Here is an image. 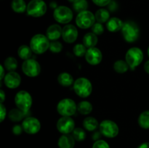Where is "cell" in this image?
Wrapping results in <instances>:
<instances>
[{
    "instance_id": "obj_33",
    "label": "cell",
    "mask_w": 149,
    "mask_h": 148,
    "mask_svg": "<svg viewBox=\"0 0 149 148\" xmlns=\"http://www.w3.org/2000/svg\"><path fill=\"white\" fill-rule=\"evenodd\" d=\"M87 47L84 45V44H77L73 48L74 54L77 57H83L85 55L87 52Z\"/></svg>"
},
{
    "instance_id": "obj_14",
    "label": "cell",
    "mask_w": 149,
    "mask_h": 148,
    "mask_svg": "<svg viewBox=\"0 0 149 148\" xmlns=\"http://www.w3.org/2000/svg\"><path fill=\"white\" fill-rule=\"evenodd\" d=\"M84 57L87 63L91 65H97L101 62L103 55H102L101 51L98 48L95 46V47L87 49Z\"/></svg>"
},
{
    "instance_id": "obj_9",
    "label": "cell",
    "mask_w": 149,
    "mask_h": 148,
    "mask_svg": "<svg viewBox=\"0 0 149 148\" xmlns=\"http://www.w3.org/2000/svg\"><path fill=\"white\" fill-rule=\"evenodd\" d=\"M99 129L102 135L107 138H114L119 132V126L111 120H103L99 125Z\"/></svg>"
},
{
    "instance_id": "obj_29",
    "label": "cell",
    "mask_w": 149,
    "mask_h": 148,
    "mask_svg": "<svg viewBox=\"0 0 149 148\" xmlns=\"http://www.w3.org/2000/svg\"><path fill=\"white\" fill-rule=\"evenodd\" d=\"M138 124L142 129H149V110L143 111L138 117Z\"/></svg>"
},
{
    "instance_id": "obj_25",
    "label": "cell",
    "mask_w": 149,
    "mask_h": 148,
    "mask_svg": "<svg viewBox=\"0 0 149 148\" xmlns=\"http://www.w3.org/2000/svg\"><path fill=\"white\" fill-rule=\"evenodd\" d=\"M95 20L97 23H107L110 19V13L106 9H99L95 12Z\"/></svg>"
},
{
    "instance_id": "obj_21",
    "label": "cell",
    "mask_w": 149,
    "mask_h": 148,
    "mask_svg": "<svg viewBox=\"0 0 149 148\" xmlns=\"http://www.w3.org/2000/svg\"><path fill=\"white\" fill-rule=\"evenodd\" d=\"M29 111L24 112L23 110L17 108H14L9 112L8 117L13 122H18L21 120L24 117H26L29 114Z\"/></svg>"
},
{
    "instance_id": "obj_39",
    "label": "cell",
    "mask_w": 149,
    "mask_h": 148,
    "mask_svg": "<svg viewBox=\"0 0 149 148\" xmlns=\"http://www.w3.org/2000/svg\"><path fill=\"white\" fill-rule=\"evenodd\" d=\"M23 130V126H20V125H15L13 128V132L15 135H20L22 133V131Z\"/></svg>"
},
{
    "instance_id": "obj_47",
    "label": "cell",
    "mask_w": 149,
    "mask_h": 148,
    "mask_svg": "<svg viewBox=\"0 0 149 148\" xmlns=\"http://www.w3.org/2000/svg\"><path fill=\"white\" fill-rule=\"evenodd\" d=\"M68 1H70V2H72V3H74L76 2V1H77L78 0H68Z\"/></svg>"
},
{
    "instance_id": "obj_41",
    "label": "cell",
    "mask_w": 149,
    "mask_h": 148,
    "mask_svg": "<svg viewBox=\"0 0 149 148\" xmlns=\"http://www.w3.org/2000/svg\"><path fill=\"white\" fill-rule=\"evenodd\" d=\"M4 65H0V70H1V73H0V79H1V81H2L3 79H4V76L6 75V74L4 73Z\"/></svg>"
},
{
    "instance_id": "obj_2",
    "label": "cell",
    "mask_w": 149,
    "mask_h": 148,
    "mask_svg": "<svg viewBox=\"0 0 149 148\" xmlns=\"http://www.w3.org/2000/svg\"><path fill=\"white\" fill-rule=\"evenodd\" d=\"M74 90L76 94L81 98H87L93 91V86L90 80L84 77H80L74 81Z\"/></svg>"
},
{
    "instance_id": "obj_12",
    "label": "cell",
    "mask_w": 149,
    "mask_h": 148,
    "mask_svg": "<svg viewBox=\"0 0 149 148\" xmlns=\"http://www.w3.org/2000/svg\"><path fill=\"white\" fill-rule=\"evenodd\" d=\"M57 129L63 134H69L75 129V123L73 118L68 116H62L57 122Z\"/></svg>"
},
{
    "instance_id": "obj_37",
    "label": "cell",
    "mask_w": 149,
    "mask_h": 148,
    "mask_svg": "<svg viewBox=\"0 0 149 148\" xmlns=\"http://www.w3.org/2000/svg\"><path fill=\"white\" fill-rule=\"evenodd\" d=\"M7 115V110L6 107H4L3 103L0 104V122L4 121V118H6Z\"/></svg>"
},
{
    "instance_id": "obj_1",
    "label": "cell",
    "mask_w": 149,
    "mask_h": 148,
    "mask_svg": "<svg viewBox=\"0 0 149 148\" xmlns=\"http://www.w3.org/2000/svg\"><path fill=\"white\" fill-rule=\"evenodd\" d=\"M49 44L50 41L47 36L38 33L31 38L29 46L33 53L36 55H42L49 49Z\"/></svg>"
},
{
    "instance_id": "obj_26",
    "label": "cell",
    "mask_w": 149,
    "mask_h": 148,
    "mask_svg": "<svg viewBox=\"0 0 149 148\" xmlns=\"http://www.w3.org/2000/svg\"><path fill=\"white\" fill-rule=\"evenodd\" d=\"M77 110L82 115H88L93 111V105L88 101H81L77 104Z\"/></svg>"
},
{
    "instance_id": "obj_44",
    "label": "cell",
    "mask_w": 149,
    "mask_h": 148,
    "mask_svg": "<svg viewBox=\"0 0 149 148\" xmlns=\"http://www.w3.org/2000/svg\"><path fill=\"white\" fill-rule=\"evenodd\" d=\"M144 70L147 73L149 74V60L146 61V63L144 64Z\"/></svg>"
},
{
    "instance_id": "obj_3",
    "label": "cell",
    "mask_w": 149,
    "mask_h": 148,
    "mask_svg": "<svg viewBox=\"0 0 149 148\" xmlns=\"http://www.w3.org/2000/svg\"><path fill=\"white\" fill-rule=\"evenodd\" d=\"M122 33L127 42L133 43L136 41L139 37L140 30L136 23L132 21H127L124 23Z\"/></svg>"
},
{
    "instance_id": "obj_13",
    "label": "cell",
    "mask_w": 149,
    "mask_h": 148,
    "mask_svg": "<svg viewBox=\"0 0 149 148\" xmlns=\"http://www.w3.org/2000/svg\"><path fill=\"white\" fill-rule=\"evenodd\" d=\"M22 126L26 133L29 134H35L41 129V123L36 118L29 116L25 118L22 123Z\"/></svg>"
},
{
    "instance_id": "obj_30",
    "label": "cell",
    "mask_w": 149,
    "mask_h": 148,
    "mask_svg": "<svg viewBox=\"0 0 149 148\" xmlns=\"http://www.w3.org/2000/svg\"><path fill=\"white\" fill-rule=\"evenodd\" d=\"M4 67L9 72L15 71L17 68V61L13 57H8L4 62Z\"/></svg>"
},
{
    "instance_id": "obj_15",
    "label": "cell",
    "mask_w": 149,
    "mask_h": 148,
    "mask_svg": "<svg viewBox=\"0 0 149 148\" xmlns=\"http://www.w3.org/2000/svg\"><path fill=\"white\" fill-rule=\"evenodd\" d=\"M78 37V30L74 25L67 24L63 28L62 38L66 43L72 44Z\"/></svg>"
},
{
    "instance_id": "obj_8",
    "label": "cell",
    "mask_w": 149,
    "mask_h": 148,
    "mask_svg": "<svg viewBox=\"0 0 149 148\" xmlns=\"http://www.w3.org/2000/svg\"><path fill=\"white\" fill-rule=\"evenodd\" d=\"M95 16L93 12L85 10L78 13L76 17V24L81 29H87L93 27L95 23Z\"/></svg>"
},
{
    "instance_id": "obj_27",
    "label": "cell",
    "mask_w": 149,
    "mask_h": 148,
    "mask_svg": "<svg viewBox=\"0 0 149 148\" xmlns=\"http://www.w3.org/2000/svg\"><path fill=\"white\" fill-rule=\"evenodd\" d=\"M11 7L13 11L17 13H23L27 10V5L24 0H13Z\"/></svg>"
},
{
    "instance_id": "obj_24",
    "label": "cell",
    "mask_w": 149,
    "mask_h": 148,
    "mask_svg": "<svg viewBox=\"0 0 149 148\" xmlns=\"http://www.w3.org/2000/svg\"><path fill=\"white\" fill-rule=\"evenodd\" d=\"M32 53H33V51L31 49L30 46H28V45H21L17 49V55L20 57V59L23 60L31 59Z\"/></svg>"
},
{
    "instance_id": "obj_7",
    "label": "cell",
    "mask_w": 149,
    "mask_h": 148,
    "mask_svg": "<svg viewBox=\"0 0 149 148\" xmlns=\"http://www.w3.org/2000/svg\"><path fill=\"white\" fill-rule=\"evenodd\" d=\"M47 7L43 0H31L27 5V14L33 17H39L46 13Z\"/></svg>"
},
{
    "instance_id": "obj_45",
    "label": "cell",
    "mask_w": 149,
    "mask_h": 148,
    "mask_svg": "<svg viewBox=\"0 0 149 148\" xmlns=\"http://www.w3.org/2000/svg\"><path fill=\"white\" fill-rule=\"evenodd\" d=\"M138 148H149V142H144L141 144Z\"/></svg>"
},
{
    "instance_id": "obj_17",
    "label": "cell",
    "mask_w": 149,
    "mask_h": 148,
    "mask_svg": "<svg viewBox=\"0 0 149 148\" xmlns=\"http://www.w3.org/2000/svg\"><path fill=\"white\" fill-rule=\"evenodd\" d=\"M63 28L58 24H52L47 28L46 31L47 37L49 41H57L62 36Z\"/></svg>"
},
{
    "instance_id": "obj_43",
    "label": "cell",
    "mask_w": 149,
    "mask_h": 148,
    "mask_svg": "<svg viewBox=\"0 0 149 148\" xmlns=\"http://www.w3.org/2000/svg\"><path fill=\"white\" fill-rule=\"evenodd\" d=\"M100 135H101V133H100V132H95V133L93 136V139L96 141L99 140V138L100 137Z\"/></svg>"
},
{
    "instance_id": "obj_48",
    "label": "cell",
    "mask_w": 149,
    "mask_h": 148,
    "mask_svg": "<svg viewBox=\"0 0 149 148\" xmlns=\"http://www.w3.org/2000/svg\"><path fill=\"white\" fill-rule=\"evenodd\" d=\"M148 57H149V46H148Z\"/></svg>"
},
{
    "instance_id": "obj_42",
    "label": "cell",
    "mask_w": 149,
    "mask_h": 148,
    "mask_svg": "<svg viewBox=\"0 0 149 148\" xmlns=\"http://www.w3.org/2000/svg\"><path fill=\"white\" fill-rule=\"evenodd\" d=\"M6 98V95L4 91H3L2 89L0 90V101H1V103L4 102V101L5 100Z\"/></svg>"
},
{
    "instance_id": "obj_10",
    "label": "cell",
    "mask_w": 149,
    "mask_h": 148,
    "mask_svg": "<svg viewBox=\"0 0 149 148\" xmlns=\"http://www.w3.org/2000/svg\"><path fill=\"white\" fill-rule=\"evenodd\" d=\"M72 10L65 6H58L53 12V17L58 23L68 24L73 19Z\"/></svg>"
},
{
    "instance_id": "obj_18",
    "label": "cell",
    "mask_w": 149,
    "mask_h": 148,
    "mask_svg": "<svg viewBox=\"0 0 149 148\" xmlns=\"http://www.w3.org/2000/svg\"><path fill=\"white\" fill-rule=\"evenodd\" d=\"M123 25L124 23L121 19H119V17H113L109 19V21L106 23V28L109 31L115 33L122 30Z\"/></svg>"
},
{
    "instance_id": "obj_4",
    "label": "cell",
    "mask_w": 149,
    "mask_h": 148,
    "mask_svg": "<svg viewBox=\"0 0 149 148\" xmlns=\"http://www.w3.org/2000/svg\"><path fill=\"white\" fill-rule=\"evenodd\" d=\"M143 60V52L138 47H131L127 51L125 55V61L130 68L135 69L140 65Z\"/></svg>"
},
{
    "instance_id": "obj_34",
    "label": "cell",
    "mask_w": 149,
    "mask_h": 148,
    "mask_svg": "<svg viewBox=\"0 0 149 148\" xmlns=\"http://www.w3.org/2000/svg\"><path fill=\"white\" fill-rule=\"evenodd\" d=\"M49 49L53 53H59L63 50V44L58 41H52L50 42Z\"/></svg>"
},
{
    "instance_id": "obj_38",
    "label": "cell",
    "mask_w": 149,
    "mask_h": 148,
    "mask_svg": "<svg viewBox=\"0 0 149 148\" xmlns=\"http://www.w3.org/2000/svg\"><path fill=\"white\" fill-rule=\"evenodd\" d=\"M92 1L99 7H105L106 5H109L111 0H92Z\"/></svg>"
},
{
    "instance_id": "obj_32",
    "label": "cell",
    "mask_w": 149,
    "mask_h": 148,
    "mask_svg": "<svg viewBox=\"0 0 149 148\" xmlns=\"http://www.w3.org/2000/svg\"><path fill=\"white\" fill-rule=\"evenodd\" d=\"M72 136L76 141L81 142L84 141L86 138V133L84 130L81 128H75L72 132Z\"/></svg>"
},
{
    "instance_id": "obj_31",
    "label": "cell",
    "mask_w": 149,
    "mask_h": 148,
    "mask_svg": "<svg viewBox=\"0 0 149 148\" xmlns=\"http://www.w3.org/2000/svg\"><path fill=\"white\" fill-rule=\"evenodd\" d=\"M73 4H73L74 10L78 13L85 11L88 7V2L87 1V0H78Z\"/></svg>"
},
{
    "instance_id": "obj_35",
    "label": "cell",
    "mask_w": 149,
    "mask_h": 148,
    "mask_svg": "<svg viewBox=\"0 0 149 148\" xmlns=\"http://www.w3.org/2000/svg\"><path fill=\"white\" fill-rule=\"evenodd\" d=\"M92 30H93V33H94L95 35L100 36L103 34L104 32V27L102 23H95L92 27Z\"/></svg>"
},
{
    "instance_id": "obj_23",
    "label": "cell",
    "mask_w": 149,
    "mask_h": 148,
    "mask_svg": "<svg viewBox=\"0 0 149 148\" xmlns=\"http://www.w3.org/2000/svg\"><path fill=\"white\" fill-rule=\"evenodd\" d=\"M99 125L100 124L97 119L94 117H91V116L87 117L83 120V126L86 130L89 131H95L98 127Z\"/></svg>"
},
{
    "instance_id": "obj_46",
    "label": "cell",
    "mask_w": 149,
    "mask_h": 148,
    "mask_svg": "<svg viewBox=\"0 0 149 148\" xmlns=\"http://www.w3.org/2000/svg\"><path fill=\"white\" fill-rule=\"evenodd\" d=\"M50 7L51 8H53V9H56L58 7V4L55 1H51L50 2Z\"/></svg>"
},
{
    "instance_id": "obj_5",
    "label": "cell",
    "mask_w": 149,
    "mask_h": 148,
    "mask_svg": "<svg viewBox=\"0 0 149 148\" xmlns=\"http://www.w3.org/2000/svg\"><path fill=\"white\" fill-rule=\"evenodd\" d=\"M77 110V104L70 98L63 99L57 104V111L61 116L71 117L75 114Z\"/></svg>"
},
{
    "instance_id": "obj_6",
    "label": "cell",
    "mask_w": 149,
    "mask_h": 148,
    "mask_svg": "<svg viewBox=\"0 0 149 148\" xmlns=\"http://www.w3.org/2000/svg\"><path fill=\"white\" fill-rule=\"evenodd\" d=\"M14 101L16 107L24 112L29 111L33 102L31 95L25 90H21L15 94Z\"/></svg>"
},
{
    "instance_id": "obj_36",
    "label": "cell",
    "mask_w": 149,
    "mask_h": 148,
    "mask_svg": "<svg viewBox=\"0 0 149 148\" xmlns=\"http://www.w3.org/2000/svg\"><path fill=\"white\" fill-rule=\"evenodd\" d=\"M93 148H110V147L106 141L99 139L95 141V142L93 144Z\"/></svg>"
},
{
    "instance_id": "obj_40",
    "label": "cell",
    "mask_w": 149,
    "mask_h": 148,
    "mask_svg": "<svg viewBox=\"0 0 149 148\" xmlns=\"http://www.w3.org/2000/svg\"><path fill=\"white\" fill-rule=\"evenodd\" d=\"M109 9L111 11H115L117 9V4L114 1H111L109 4Z\"/></svg>"
},
{
    "instance_id": "obj_22",
    "label": "cell",
    "mask_w": 149,
    "mask_h": 148,
    "mask_svg": "<svg viewBox=\"0 0 149 148\" xmlns=\"http://www.w3.org/2000/svg\"><path fill=\"white\" fill-rule=\"evenodd\" d=\"M97 36L94 33H87L83 37V44L87 48L95 47L97 44Z\"/></svg>"
},
{
    "instance_id": "obj_11",
    "label": "cell",
    "mask_w": 149,
    "mask_h": 148,
    "mask_svg": "<svg viewBox=\"0 0 149 148\" xmlns=\"http://www.w3.org/2000/svg\"><path fill=\"white\" fill-rule=\"evenodd\" d=\"M21 68L23 73L31 78L36 77L41 72V66L39 63L34 59L31 58L24 60Z\"/></svg>"
},
{
    "instance_id": "obj_16",
    "label": "cell",
    "mask_w": 149,
    "mask_h": 148,
    "mask_svg": "<svg viewBox=\"0 0 149 148\" xmlns=\"http://www.w3.org/2000/svg\"><path fill=\"white\" fill-rule=\"evenodd\" d=\"M4 83L9 89H16L21 83V77L15 71H10L6 74L4 78Z\"/></svg>"
},
{
    "instance_id": "obj_20",
    "label": "cell",
    "mask_w": 149,
    "mask_h": 148,
    "mask_svg": "<svg viewBox=\"0 0 149 148\" xmlns=\"http://www.w3.org/2000/svg\"><path fill=\"white\" fill-rule=\"evenodd\" d=\"M58 81L62 86L68 87L74 84V78L70 73L67 72H63L58 76Z\"/></svg>"
},
{
    "instance_id": "obj_19",
    "label": "cell",
    "mask_w": 149,
    "mask_h": 148,
    "mask_svg": "<svg viewBox=\"0 0 149 148\" xmlns=\"http://www.w3.org/2000/svg\"><path fill=\"white\" fill-rule=\"evenodd\" d=\"M58 145L59 148H74L75 139L72 135L63 134L58 139Z\"/></svg>"
},
{
    "instance_id": "obj_28",
    "label": "cell",
    "mask_w": 149,
    "mask_h": 148,
    "mask_svg": "<svg viewBox=\"0 0 149 148\" xmlns=\"http://www.w3.org/2000/svg\"><path fill=\"white\" fill-rule=\"evenodd\" d=\"M130 68L129 65L125 60L119 59L113 64V70L118 73H125Z\"/></svg>"
}]
</instances>
